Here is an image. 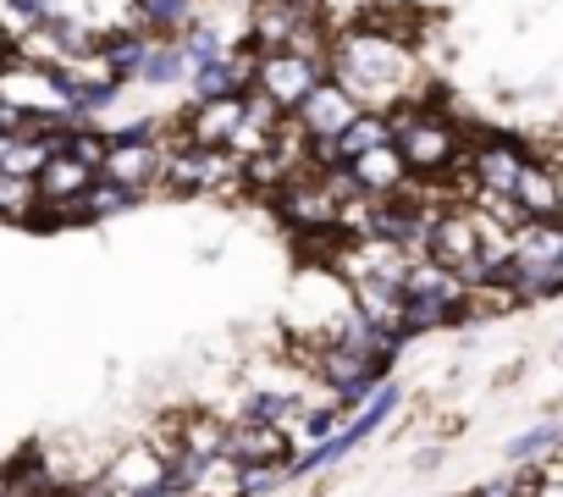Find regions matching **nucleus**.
Here are the masks:
<instances>
[{"label": "nucleus", "mask_w": 563, "mask_h": 497, "mask_svg": "<svg viewBox=\"0 0 563 497\" xmlns=\"http://www.w3.org/2000/svg\"><path fill=\"white\" fill-rule=\"evenodd\" d=\"M327 78L343 84L365 111H393V106H431V89L420 78V56L376 29H354L332 40Z\"/></svg>", "instance_id": "nucleus-1"}, {"label": "nucleus", "mask_w": 563, "mask_h": 497, "mask_svg": "<svg viewBox=\"0 0 563 497\" xmlns=\"http://www.w3.org/2000/svg\"><path fill=\"white\" fill-rule=\"evenodd\" d=\"M161 150H166L161 188H172V194H227V188H243V161L232 150H199L183 133H172V144H161Z\"/></svg>", "instance_id": "nucleus-2"}, {"label": "nucleus", "mask_w": 563, "mask_h": 497, "mask_svg": "<svg viewBox=\"0 0 563 497\" xmlns=\"http://www.w3.org/2000/svg\"><path fill=\"white\" fill-rule=\"evenodd\" d=\"M321 84H327V62H310V56H299V51H271V56H260V67H254V89L271 95L288 117H294Z\"/></svg>", "instance_id": "nucleus-3"}, {"label": "nucleus", "mask_w": 563, "mask_h": 497, "mask_svg": "<svg viewBox=\"0 0 563 497\" xmlns=\"http://www.w3.org/2000/svg\"><path fill=\"white\" fill-rule=\"evenodd\" d=\"M95 486L106 497H150V492L166 486V453L155 448V437H139V442H128L122 453L106 459Z\"/></svg>", "instance_id": "nucleus-4"}, {"label": "nucleus", "mask_w": 563, "mask_h": 497, "mask_svg": "<svg viewBox=\"0 0 563 497\" xmlns=\"http://www.w3.org/2000/svg\"><path fill=\"white\" fill-rule=\"evenodd\" d=\"M276 216L294 227V238H305V232H327V227H343V205H338V194L327 188V177L321 172H310V177H299V183H288L276 199Z\"/></svg>", "instance_id": "nucleus-5"}, {"label": "nucleus", "mask_w": 563, "mask_h": 497, "mask_svg": "<svg viewBox=\"0 0 563 497\" xmlns=\"http://www.w3.org/2000/svg\"><path fill=\"white\" fill-rule=\"evenodd\" d=\"M431 261L459 272L470 288H481V238H475V216L464 205L437 216V227H431Z\"/></svg>", "instance_id": "nucleus-6"}, {"label": "nucleus", "mask_w": 563, "mask_h": 497, "mask_svg": "<svg viewBox=\"0 0 563 497\" xmlns=\"http://www.w3.org/2000/svg\"><path fill=\"white\" fill-rule=\"evenodd\" d=\"M360 117H365V106H360L343 84H332V78H327V84H321V89L294 111V122L305 128V139H310V144H338Z\"/></svg>", "instance_id": "nucleus-7"}, {"label": "nucleus", "mask_w": 563, "mask_h": 497, "mask_svg": "<svg viewBox=\"0 0 563 497\" xmlns=\"http://www.w3.org/2000/svg\"><path fill=\"white\" fill-rule=\"evenodd\" d=\"M470 166H475V183L486 194H514L519 172L530 166V144L508 139V133H481L475 150H470Z\"/></svg>", "instance_id": "nucleus-8"}, {"label": "nucleus", "mask_w": 563, "mask_h": 497, "mask_svg": "<svg viewBox=\"0 0 563 497\" xmlns=\"http://www.w3.org/2000/svg\"><path fill=\"white\" fill-rule=\"evenodd\" d=\"M161 166H166L161 139H111V155H106L100 177L122 183L128 194H150V188H161Z\"/></svg>", "instance_id": "nucleus-9"}, {"label": "nucleus", "mask_w": 563, "mask_h": 497, "mask_svg": "<svg viewBox=\"0 0 563 497\" xmlns=\"http://www.w3.org/2000/svg\"><path fill=\"white\" fill-rule=\"evenodd\" d=\"M243 128V95H227V100H199L188 111H177V133L199 150H227L232 133Z\"/></svg>", "instance_id": "nucleus-10"}, {"label": "nucleus", "mask_w": 563, "mask_h": 497, "mask_svg": "<svg viewBox=\"0 0 563 497\" xmlns=\"http://www.w3.org/2000/svg\"><path fill=\"white\" fill-rule=\"evenodd\" d=\"M288 431L282 426H260V420H238V426H227V459H238V464H294L288 459Z\"/></svg>", "instance_id": "nucleus-11"}, {"label": "nucleus", "mask_w": 563, "mask_h": 497, "mask_svg": "<svg viewBox=\"0 0 563 497\" xmlns=\"http://www.w3.org/2000/svg\"><path fill=\"white\" fill-rule=\"evenodd\" d=\"M349 177H354V188H360L365 199H393V194L409 188V166H404V155H398L393 144H382V150L349 161Z\"/></svg>", "instance_id": "nucleus-12"}, {"label": "nucleus", "mask_w": 563, "mask_h": 497, "mask_svg": "<svg viewBox=\"0 0 563 497\" xmlns=\"http://www.w3.org/2000/svg\"><path fill=\"white\" fill-rule=\"evenodd\" d=\"M349 305H354L376 332H404V305H409V299H404V283H382V277H376V283H354V288H349Z\"/></svg>", "instance_id": "nucleus-13"}, {"label": "nucleus", "mask_w": 563, "mask_h": 497, "mask_svg": "<svg viewBox=\"0 0 563 497\" xmlns=\"http://www.w3.org/2000/svg\"><path fill=\"white\" fill-rule=\"evenodd\" d=\"M514 199H519V210H525L530 221H563V205H558V177H552L547 166H536V161L519 172Z\"/></svg>", "instance_id": "nucleus-14"}, {"label": "nucleus", "mask_w": 563, "mask_h": 497, "mask_svg": "<svg viewBox=\"0 0 563 497\" xmlns=\"http://www.w3.org/2000/svg\"><path fill=\"white\" fill-rule=\"evenodd\" d=\"M519 266H563V221H525L514 232Z\"/></svg>", "instance_id": "nucleus-15"}, {"label": "nucleus", "mask_w": 563, "mask_h": 497, "mask_svg": "<svg viewBox=\"0 0 563 497\" xmlns=\"http://www.w3.org/2000/svg\"><path fill=\"white\" fill-rule=\"evenodd\" d=\"M100 172H89V166H78L73 155H56L45 172H40V199L45 205H73V199H84L89 194V183H95Z\"/></svg>", "instance_id": "nucleus-16"}, {"label": "nucleus", "mask_w": 563, "mask_h": 497, "mask_svg": "<svg viewBox=\"0 0 563 497\" xmlns=\"http://www.w3.org/2000/svg\"><path fill=\"white\" fill-rule=\"evenodd\" d=\"M188 73H194V62H188L183 40H155V45H150V56H144V73H139V84H150V89H166V84H188Z\"/></svg>", "instance_id": "nucleus-17"}, {"label": "nucleus", "mask_w": 563, "mask_h": 497, "mask_svg": "<svg viewBox=\"0 0 563 497\" xmlns=\"http://www.w3.org/2000/svg\"><path fill=\"white\" fill-rule=\"evenodd\" d=\"M133 205H139V194H128V188L111 183V177H95L89 194L78 199V216H84V227H89V221H111V216H122V210H133Z\"/></svg>", "instance_id": "nucleus-18"}, {"label": "nucleus", "mask_w": 563, "mask_h": 497, "mask_svg": "<svg viewBox=\"0 0 563 497\" xmlns=\"http://www.w3.org/2000/svg\"><path fill=\"white\" fill-rule=\"evenodd\" d=\"M34 216H40V183H34V177H7V172H0V221L34 227Z\"/></svg>", "instance_id": "nucleus-19"}, {"label": "nucleus", "mask_w": 563, "mask_h": 497, "mask_svg": "<svg viewBox=\"0 0 563 497\" xmlns=\"http://www.w3.org/2000/svg\"><path fill=\"white\" fill-rule=\"evenodd\" d=\"M382 144H393L387 111H365V117L338 139V155H343V166H349V161H360V155H371V150H382Z\"/></svg>", "instance_id": "nucleus-20"}, {"label": "nucleus", "mask_w": 563, "mask_h": 497, "mask_svg": "<svg viewBox=\"0 0 563 497\" xmlns=\"http://www.w3.org/2000/svg\"><path fill=\"white\" fill-rule=\"evenodd\" d=\"M563 448V426L558 420H547V426H530V431H519V437H508V459L514 464H530V459H547V453H558Z\"/></svg>", "instance_id": "nucleus-21"}, {"label": "nucleus", "mask_w": 563, "mask_h": 497, "mask_svg": "<svg viewBox=\"0 0 563 497\" xmlns=\"http://www.w3.org/2000/svg\"><path fill=\"white\" fill-rule=\"evenodd\" d=\"M34 29H40V12L29 7V0H0V45L18 51Z\"/></svg>", "instance_id": "nucleus-22"}, {"label": "nucleus", "mask_w": 563, "mask_h": 497, "mask_svg": "<svg viewBox=\"0 0 563 497\" xmlns=\"http://www.w3.org/2000/svg\"><path fill=\"white\" fill-rule=\"evenodd\" d=\"M62 155H73L78 166L100 172V166H106V155H111V133H100V128H78V133H67Z\"/></svg>", "instance_id": "nucleus-23"}, {"label": "nucleus", "mask_w": 563, "mask_h": 497, "mask_svg": "<svg viewBox=\"0 0 563 497\" xmlns=\"http://www.w3.org/2000/svg\"><path fill=\"white\" fill-rule=\"evenodd\" d=\"M349 420H354V415H343L338 404H332V409H305V420L294 426V437H305L310 448H321V442H332Z\"/></svg>", "instance_id": "nucleus-24"}, {"label": "nucleus", "mask_w": 563, "mask_h": 497, "mask_svg": "<svg viewBox=\"0 0 563 497\" xmlns=\"http://www.w3.org/2000/svg\"><path fill=\"white\" fill-rule=\"evenodd\" d=\"M183 51H188V62H194V67H205V62H216V56H227L232 45H227V40H221V34L210 29V23H194V29L183 34Z\"/></svg>", "instance_id": "nucleus-25"}, {"label": "nucleus", "mask_w": 563, "mask_h": 497, "mask_svg": "<svg viewBox=\"0 0 563 497\" xmlns=\"http://www.w3.org/2000/svg\"><path fill=\"white\" fill-rule=\"evenodd\" d=\"M243 122H249V128H260V133H276L282 122H288V111H282L271 95L249 89V95H243Z\"/></svg>", "instance_id": "nucleus-26"}, {"label": "nucleus", "mask_w": 563, "mask_h": 497, "mask_svg": "<svg viewBox=\"0 0 563 497\" xmlns=\"http://www.w3.org/2000/svg\"><path fill=\"white\" fill-rule=\"evenodd\" d=\"M288 486V464H243V497H265Z\"/></svg>", "instance_id": "nucleus-27"}, {"label": "nucleus", "mask_w": 563, "mask_h": 497, "mask_svg": "<svg viewBox=\"0 0 563 497\" xmlns=\"http://www.w3.org/2000/svg\"><path fill=\"white\" fill-rule=\"evenodd\" d=\"M288 7H299V12H310V18H321V0H288Z\"/></svg>", "instance_id": "nucleus-28"}, {"label": "nucleus", "mask_w": 563, "mask_h": 497, "mask_svg": "<svg viewBox=\"0 0 563 497\" xmlns=\"http://www.w3.org/2000/svg\"><path fill=\"white\" fill-rule=\"evenodd\" d=\"M150 497H194V492H183V486H161V492H150Z\"/></svg>", "instance_id": "nucleus-29"}, {"label": "nucleus", "mask_w": 563, "mask_h": 497, "mask_svg": "<svg viewBox=\"0 0 563 497\" xmlns=\"http://www.w3.org/2000/svg\"><path fill=\"white\" fill-rule=\"evenodd\" d=\"M194 7H199V0H194Z\"/></svg>", "instance_id": "nucleus-30"}, {"label": "nucleus", "mask_w": 563, "mask_h": 497, "mask_svg": "<svg viewBox=\"0 0 563 497\" xmlns=\"http://www.w3.org/2000/svg\"><path fill=\"white\" fill-rule=\"evenodd\" d=\"M558 409H563V404H558Z\"/></svg>", "instance_id": "nucleus-31"}]
</instances>
